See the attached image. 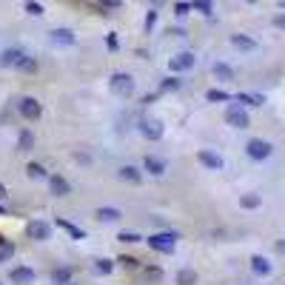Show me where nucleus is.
Instances as JSON below:
<instances>
[{
    "mask_svg": "<svg viewBox=\"0 0 285 285\" xmlns=\"http://www.w3.org/2000/svg\"><path fill=\"white\" fill-rule=\"evenodd\" d=\"M51 43H57V46H74V32L71 28H54L51 32Z\"/></svg>",
    "mask_w": 285,
    "mask_h": 285,
    "instance_id": "nucleus-12",
    "label": "nucleus"
},
{
    "mask_svg": "<svg viewBox=\"0 0 285 285\" xmlns=\"http://www.w3.org/2000/svg\"><path fill=\"white\" fill-rule=\"evenodd\" d=\"M206 97H208V103H225V100H231L225 92H220V89H208Z\"/></svg>",
    "mask_w": 285,
    "mask_h": 285,
    "instance_id": "nucleus-27",
    "label": "nucleus"
},
{
    "mask_svg": "<svg viewBox=\"0 0 285 285\" xmlns=\"http://www.w3.org/2000/svg\"><path fill=\"white\" fill-rule=\"evenodd\" d=\"M142 168L149 171V174H154V177L165 174V163L163 160H157V157H146V160H142Z\"/></svg>",
    "mask_w": 285,
    "mask_h": 285,
    "instance_id": "nucleus-13",
    "label": "nucleus"
},
{
    "mask_svg": "<svg viewBox=\"0 0 285 285\" xmlns=\"http://www.w3.org/2000/svg\"><path fill=\"white\" fill-rule=\"evenodd\" d=\"M9 277H12L14 285H32L35 282V271L28 268V265H20V268H14Z\"/></svg>",
    "mask_w": 285,
    "mask_h": 285,
    "instance_id": "nucleus-11",
    "label": "nucleus"
},
{
    "mask_svg": "<svg viewBox=\"0 0 285 285\" xmlns=\"http://www.w3.org/2000/svg\"><path fill=\"white\" fill-rule=\"evenodd\" d=\"M117 240H120V242H140L142 237L134 234V231H123V234H117Z\"/></svg>",
    "mask_w": 285,
    "mask_h": 285,
    "instance_id": "nucleus-36",
    "label": "nucleus"
},
{
    "mask_svg": "<svg viewBox=\"0 0 285 285\" xmlns=\"http://www.w3.org/2000/svg\"><path fill=\"white\" fill-rule=\"evenodd\" d=\"M154 3H163V0H154Z\"/></svg>",
    "mask_w": 285,
    "mask_h": 285,
    "instance_id": "nucleus-46",
    "label": "nucleus"
},
{
    "mask_svg": "<svg viewBox=\"0 0 285 285\" xmlns=\"http://www.w3.org/2000/svg\"><path fill=\"white\" fill-rule=\"evenodd\" d=\"M214 77L222 80V83H228V80H234V69L225 63H214Z\"/></svg>",
    "mask_w": 285,
    "mask_h": 285,
    "instance_id": "nucleus-17",
    "label": "nucleus"
},
{
    "mask_svg": "<svg viewBox=\"0 0 285 285\" xmlns=\"http://www.w3.org/2000/svg\"><path fill=\"white\" fill-rule=\"evenodd\" d=\"M71 279V268H57L54 271V282H69Z\"/></svg>",
    "mask_w": 285,
    "mask_h": 285,
    "instance_id": "nucleus-35",
    "label": "nucleus"
},
{
    "mask_svg": "<svg viewBox=\"0 0 285 285\" xmlns=\"http://www.w3.org/2000/svg\"><path fill=\"white\" fill-rule=\"evenodd\" d=\"M225 123H228V126H234V128H248L251 120H248V114L242 111L240 106H231L225 111Z\"/></svg>",
    "mask_w": 285,
    "mask_h": 285,
    "instance_id": "nucleus-7",
    "label": "nucleus"
},
{
    "mask_svg": "<svg viewBox=\"0 0 285 285\" xmlns=\"http://www.w3.org/2000/svg\"><path fill=\"white\" fill-rule=\"evenodd\" d=\"M245 151H248L251 160H265V157H271V142L268 140H248V146H245Z\"/></svg>",
    "mask_w": 285,
    "mask_h": 285,
    "instance_id": "nucleus-5",
    "label": "nucleus"
},
{
    "mask_svg": "<svg viewBox=\"0 0 285 285\" xmlns=\"http://www.w3.org/2000/svg\"><path fill=\"white\" fill-rule=\"evenodd\" d=\"M94 268H97V274H111L114 263H111V260H97V263H94Z\"/></svg>",
    "mask_w": 285,
    "mask_h": 285,
    "instance_id": "nucleus-32",
    "label": "nucleus"
},
{
    "mask_svg": "<svg viewBox=\"0 0 285 285\" xmlns=\"http://www.w3.org/2000/svg\"><path fill=\"white\" fill-rule=\"evenodd\" d=\"M194 60H197V57L191 54V51H180L177 57H171V71H188L194 66Z\"/></svg>",
    "mask_w": 285,
    "mask_h": 285,
    "instance_id": "nucleus-9",
    "label": "nucleus"
},
{
    "mask_svg": "<svg viewBox=\"0 0 285 285\" xmlns=\"http://www.w3.org/2000/svg\"><path fill=\"white\" fill-rule=\"evenodd\" d=\"M197 160H200V163H203V165H206V168H211V171H220V168H222V157L217 154V151H208V149H203V151H200V154H197Z\"/></svg>",
    "mask_w": 285,
    "mask_h": 285,
    "instance_id": "nucleus-10",
    "label": "nucleus"
},
{
    "mask_svg": "<svg viewBox=\"0 0 285 285\" xmlns=\"http://www.w3.org/2000/svg\"><path fill=\"white\" fill-rule=\"evenodd\" d=\"M251 268H254V274H268L271 263L265 260V256H254V260H251Z\"/></svg>",
    "mask_w": 285,
    "mask_h": 285,
    "instance_id": "nucleus-23",
    "label": "nucleus"
},
{
    "mask_svg": "<svg viewBox=\"0 0 285 285\" xmlns=\"http://www.w3.org/2000/svg\"><path fill=\"white\" fill-rule=\"evenodd\" d=\"M26 171H28V177H46V168L40 163H28Z\"/></svg>",
    "mask_w": 285,
    "mask_h": 285,
    "instance_id": "nucleus-33",
    "label": "nucleus"
},
{
    "mask_svg": "<svg viewBox=\"0 0 285 285\" xmlns=\"http://www.w3.org/2000/svg\"><path fill=\"white\" fill-rule=\"evenodd\" d=\"M100 222H117L123 217L120 214V208H97V214H94Z\"/></svg>",
    "mask_w": 285,
    "mask_h": 285,
    "instance_id": "nucleus-16",
    "label": "nucleus"
},
{
    "mask_svg": "<svg viewBox=\"0 0 285 285\" xmlns=\"http://www.w3.org/2000/svg\"><path fill=\"white\" fill-rule=\"evenodd\" d=\"M57 225H60V228H66V231H69V234L71 237H74V240H83V231H80V228L77 225H74V222H69V220H63V217H60V220H57Z\"/></svg>",
    "mask_w": 285,
    "mask_h": 285,
    "instance_id": "nucleus-22",
    "label": "nucleus"
},
{
    "mask_svg": "<svg viewBox=\"0 0 285 285\" xmlns=\"http://www.w3.org/2000/svg\"><path fill=\"white\" fill-rule=\"evenodd\" d=\"M49 191L54 194V197H69V194H71V183L66 177H60V174H51V177H49Z\"/></svg>",
    "mask_w": 285,
    "mask_h": 285,
    "instance_id": "nucleus-8",
    "label": "nucleus"
},
{
    "mask_svg": "<svg viewBox=\"0 0 285 285\" xmlns=\"http://www.w3.org/2000/svg\"><path fill=\"white\" fill-rule=\"evenodd\" d=\"M23 9H26V14H32V17H40L43 14V6L37 3V0H26V6Z\"/></svg>",
    "mask_w": 285,
    "mask_h": 285,
    "instance_id": "nucleus-29",
    "label": "nucleus"
},
{
    "mask_svg": "<svg viewBox=\"0 0 285 285\" xmlns=\"http://www.w3.org/2000/svg\"><path fill=\"white\" fill-rule=\"evenodd\" d=\"M260 203H263V200H260V194H242V197H240V206L242 208H256Z\"/></svg>",
    "mask_w": 285,
    "mask_h": 285,
    "instance_id": "nucleus-26",
    "label": "nucleus"
},
{
    "mask_svg": "<svg viewBox=\"0 0 285 285\" xmlns=\"http://www.w3.org/2000/svg\"><path fill=\"white\" fill-rule=\"evenodd\" d=\"M117 263H123L126 268H140V260H134V256H120Z\"/></svg>",
    "mask_w": 285,
    "mask_h": 285,
    "instance_id": "nucleus-38",
    "label": "nucleus"
},
{
    "mask_svg": "<svg viewBox=\"0 0 285 285\" xmlns=\"http://www.w3.org/2000/svg\"><path fill=\"white\" fill-rule=\"evenodd\" d=\"M211 6H214L211 0H194L191 3V9H200L203 14H211Z\"/></svg>",
    "mask_w": 285,
    "mask_h": 285,
    "instance_id": "nucleus-34",
    "label": "nucleus"
},
{
    "mask_svg": "<svg viewBox=\"0 0 285 285\" xmlns=\"http://www.w3.org/2000/svg\"><path fill=\"white\" fill-rule=\"evenodd\" d=\"M111 92L117 94V97H131V94H134V77L126 74V71H117L111 77Z\"/></svg>",
    "mask_w": 285,
    "mask_h": 285,
    "instance_id": "nucleus-2",
    "label": "nucleus"
},
{
    "mask_svg": "<svg viewBox=\"0 0 285 285\" xmlns=\"http://www.w3.org/2000/svg\"><path fill=\"white\" fill-rule=\"evenodd\" d=\"M237 103H245V106H263L265 97L263 94H237Z\"/></svg>",
    "mask_w": 285,
    "mask_h": 285,
    "instance_id": "nucleus-20",
    "label": "nucleus"
},
{
    "mask_svg": "<svg viewBox=\"0 0 285 285\" xmlns=\"http://www.w3.org/2000/svg\"><path fill=\"white\" fill-rule=\"evenodd\" d=\"M57 285H74V282H71V279H69V282H57Z\"/></svg>",
    "mask_w": 285,
    "mask_h": 285,
    "instance_id": "nucleus-44",
    "label": "nucleus"
},
{
    "mask_svg": "<svg viewBox=\"0 0 285 285\" xmlns=\"http://www.w3.org/2000/svg\"><path fill=\"white\" fill-rule=\"evenodd\" d=\"M149 245L154 251H163V254H171L174 245H177V234H171V231H157V234L149 237Z\"/></svg>",
    "mask_w": 285,
    "mask_h": 285,
    "instance_id": "nucleus-1",
    "label": "nucleus"
},
{
    "mask_svg": "<svg viewBox=\"0 0 285 285\" xmlns=\"http://www.w3.org/2000/svg\"><path fill=\"white\" fill-rule=\"evenodd\" d=\"M180 89V80L177 77H165L163 83H160V92H177Z\"/></svg>",
    "mask_w": 285,
    "mask_h": 285,
    "instance_id": "nucleus-31",
    "label": "nucleus"
},
{
    "mask_svg": "<svg viewBox=\"0 0 285 285\" xmlns=\"http://www.w3.org/2000/svg\"><path fill=\"white\" fill-rule=\"evenodd\" d=\"M12 256H14V245L9 240H3L0 242V263H9Z\"/></svg>",
    "mask_w": 285,
    "mask_h": 285,
    "instance_id": "nucleus-25",
    "label": "nucleus"
},
{
    "mask_svg": "<svg viewBox=\"0 0 285 285\" xmlns=\"http://www.w3.org/2000/svg\"><path fill=\"white\" fill-rule=\"evenodd\" d=\"M157 23V12H149V17H146V32H151Z\"/></svg>",
    "mask_w": 285,
    "mask_h": 285,
    "instance_id": "nucleus-40",
    "label": "nucleus"
},
{
    "mask_svg": "<svg viewBox=\"0 0 285 285\" xmlns=\"http://www.w3.org/2000/svg\"><path fill=\"white\" fill-rule=\"evenodd\" d=\"M231 43H234L237 49H242V51H251L256 46V43L251 40V37H245V35H231Z\"/></svg>",
    "mask_w": 285,
    "mask_h": 285,
    "instance_id": "nucleus-18",
    "label": "nucleus"
},
{
    "mask_svg": "<svg viewBox=\"0 0 285 285\" xmlns=\"http://www.w3.org/2000/svg\"><path fill=\"white\" fill-rule=\"evenodd\" d=\"M3 197H6V185L0 183V200H3Z\"/></svg>",
    "mask_w": 285,
    "mask_h": 285,
    "instance_id": "nucleus-42",
    "label": "nucleus"
},
{
    "mask_svg": "<svg viewBox=\"0 0 285 285\" xmlns=\"http://www.w3.org/2000/svg\"><path fill=\"white\" fill-rule=\"evenodd\" d=\"M277 251H279V254H285V242H277Z\"/></svg>",
    "mask_w": 285,
    "mask_h": 285,
    "instance_id": "nucleus-41",
    "label": "nucleus"
},
{
    "mask_svg": "<svg viewBox=\"0 0 285 285\" xmlns=\"http://www.w3.org/2000/svg\"><path fill=\"white\" fill-rule=\"evenodd\" d=\"M194 282H197V274L191 268H183L177 274V285H194Z\"/></svg>",
    "mask_w": 285,
    "mask_h": 285,
    "instance_id": "nucleus-24",
    "label": "nucleus"
},
{
    "mask_svg": "<svg viewBox=\"0 0 285 285\" xmlns=\"http://www.w3.org/2000/svg\"><path fill=\"white\" fill-rule=\"evenodd\" d=\"M188 12H191V3H174V14L177 17H185Z\"/></svg>",
    "mask_w": 285,
    "mask_h": 285,
    "instance_id": "nucleus-37",
    "label": "nucleus"
},
{
    "mask_svg": "<svg viewBox=\"0 0 285 285\" xmlns=\"http://www.w3.org/2000/svg\"><path fill=\"white\" fill-rule=\"evenodd\" d=\"M0 214H6V208H3V206H0Z\"/></svg>",
    "mask_w": 285,
    "mask_h": 285,
    "instance_id": "nucleus-45",
    "label": "nucleus"
},
{
    "mask_svg": "<svg viewBox=\"0 0 285 285\" xmlns=\"http://www.w3.org/2000/svg\"><path fill=\"white\" fill-rule=\"evenodd\" d=\"M26 237H28V240H35V242L49 240V237H51V225H49V222H43V220H32L26 225Z\"/></svg>",
    "mask_w": 285,
    "mask_h": 285,
    "instance_id": "nucleus-3",
    "label": "nucleus"
},
{
    "mask_svg": "<svg viewBox=\"0 0 285 285\" xmlns=\"http://www.w3.org/2000/svg\"><path fill=\"white\" fill-rule=\"evenodd\" d=\"M137 126H140V131L149 137V140H160V137H163V123L154 120V117H140Z\"/></svg>",
    "mask_w": 285,
    "mask_h": 285,
    "instance_id": "nucleus-4",
    "label": "nucleus"
},
{
    "mask_svg": "<svg viewBox=\"0 0 285 285\" xmlns=\"http://www.w3.org/2000/svg\"><path fill=\"white\" fill-rule=\"evenodd\" d=\"M17 111L26 117V120H40V114H43V106L37 103L35 97H23L20 100V106H17Z\"/></svg>",
    "mask_w": 285,
    "mask_h": 285,
    "instance_id": "nucleus-6",
    "label": "nucleus"
},
{
    "mask_svg": "<svg viewBox=\"0 0 285 285\" xmlns=\"http://www.w3.org/2000/svg\"><path fill=\"white\" fill-rule=\"evenodd\" d=\"M117 177L126 180V183H140L142 174H140V168H134V165H123V168L117 171Z\"/></svg>",
    "mask_w": 285,
    "mask_h": 285,
    "instance_id": "nucleus-15",
    "label": "nucleus"
},
{
    "mask_svg": "<svg viewBox=\"0 0 285 285\" xmlns=\"http://www.w3.org/2000/svg\"><path fill=\"white\" fill-rule=\"evenodd\" d=\"M274 23H277V26H285V14H282V17H277Z\"/></svg>",
    "mask_w": 285,
    "mask_h": 285,
    "instance_id": "nucleus-43",
    "label": "nucleus"
},
{
    "mask_svg": "<svg viewBox=\"0 0 285 285\" xmlns=\"http://www.w3.org/2000/svg\"><path fill=\"white\" fill-rule=\"evenodd\" d=\"M20 57H23L20 49H6L3 54H0V66H3V69H9V66H17V63H20Z\"/></svg>",
    "mask_w": 285,
    "mask_h": 285,
    "instance_id": "nucleus-14",
    "label": "nucleus"
},
{
    "mask_svg": "<svg viewBox=\"0 0 285 285\" xmlns=\"http://www.w3.org/2000/svg\"><path fill=\"white\" fill-rule=\"evenodd\" d=\"M17 69H20V71H28V74H35V71H37V63H35V60H28V57L23 54L20 63H17Z\"/></svg>",
    "mask_w": 285,
    "mask_h": 285,
    "instance_id": "nucleus-30",
    "label": "nucleus"
},
{
    "mask_svg": "<svg viewBox=\"0 0 285 285\" xmlns=\"http://www.w3.org/2000/svg\"><path fill=\"white\" fill-rule=\"evenodd\" d=\"M140 279L142 282H157V279H163V271L160 268H140Z\"/></svg>",
    "mask_w": 285,
    "mask_h": 285,
    "instance_id": "nucleus-19",
    "label": "nucleus"
},
{
    "mask_svg": "<svg viewBox=\"0 0 285 285\" xmlns=\"http://www.w3.org/2000/svg\"><path fill=\"white\" fill-rule=\"evenodd\" d=\"M97 6H100V12L106 14V12H111V9H120L123 0H97Z\"/></svg>",
    "mask_w": 285,
    "mask_h": 285,
    "instance_id": "nucleus-28",
    "label": "nucleus"
},
{
    "mask_svg": "<svg viewBox=\"0 0 285 285\" xmlns=\"http://www.w3.org/2000/svg\"><path fill=\"white\" fill-rule=\"evenodd\" d=\"M106 46H108V51H117V49H120V40H117V35H108Z\"/></svg>",
    "mask_w": 285,
    "mask_h": 285,
    "instance_id": "nucleus-39",
    "label": "nucleus"
},
{
    "mask_svg": "<svg viewBox=\"0 0 285 285\" xmlns=\"http://www.w3.org/2000/svg\"><path fill=\"white\" fill-rule=\"evenodd\" d=\"M17 146H20V151H32V146H35V134H32L28 128H23V131H20V140H17Z\"/></svg>",
    "mask_w": 285,
    "mask_h": 285,
    "instance_id": "nucleus-21",
    "label": "nucleus"
}]
</instances>
